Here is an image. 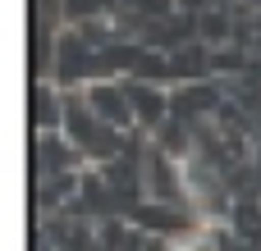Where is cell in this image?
I'll return each mask as SVG.
<instances>
[]
</instances>
